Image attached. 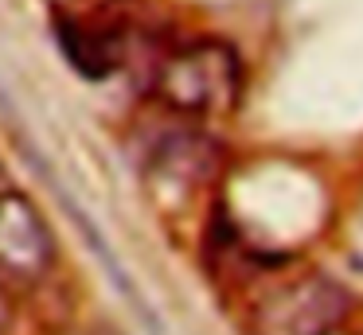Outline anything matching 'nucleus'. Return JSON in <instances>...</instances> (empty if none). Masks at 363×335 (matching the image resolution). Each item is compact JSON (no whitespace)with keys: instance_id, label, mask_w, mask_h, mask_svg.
<instances>
[{"instance_id":"nucleus-2","label":"nucleus","mask_w":363,"mask_h":335,"mask_svg":"<svg viewBox=\"0 0 363 335\" xmlns=\"http://www.w3.org/2000/svg\"><path fill=\"white\" fill-rule=\"evenodd\" d=\"M347 308L352 300L336 280L324 273H308L258 304L254 335H332L344 324Z\"/></svg>"},{"instance_id":"nucleus-4","label":"nucleus","mask_w":363,"mask_h":335,"mask_svg":"<svg viewBox=\"0 0 363 335\" xmlns=\"http://www.w3.org/2000/svg\"><path fill=\"white\" fill-rule=\"evenodd\" d=\"M215 171H219V144L203 132H172L152 152V176H160V183H172L176 191L203 187Z\"/></svg>"},{"instance_id":"nucleus-3","label":"nucleus","mask_w":363,"mask_h":335,"mask_svg":"<svg viewBox=\"0 0 363 335\" xmlns=\"http://www.w3.org/2000/svg\"><path fill=\"white\" fill-rule=\"evenodd\" d=\"M55 265V238L32 199L20 191L0 195V280H32L48 277Z\"/></svg>"},{"instance_id":"nucleus-1","label":"nucleus","mask_w":363,"mask_h":335,"mask_svg":"<svg viewBox=\"0 0 363 335\" xmlns=\"http://www.w3.org/2000/svg\"><path fill=\"white\" fill-rule=\"evenodd\" d=\"M157 93L184 117L230 113L242 93V59L223 39H191L157 67Z\"/></svg>"},{"instance_id":"nucleus-5","label":"nucleus","mask_w":363,"mask_h":335,"mask_svg":"<svg viewBox=\"0 0 363 335\" xmlns=\"http://www.w3.org/2000/svg\"><path fill=\"white\" fill-rule=\"evenodd\" d=\"M4 285L9 280H0V335L9 331V293H4Z\"/></svg>"},{"instance_id":"nucleus-6","label":"nucleus","mask_w":363,"mask_h":335,"mask_svg":"<svg viewBox=\"0 0 363 335\" xmlns=\"http://www.w3.org/2000/svg\"><path fill=\"white\" fill-rule=\"evenodd\" d=\"M4 191H9V183H4V171H0V195H4Z\"/></svg>"}]
</instances>
